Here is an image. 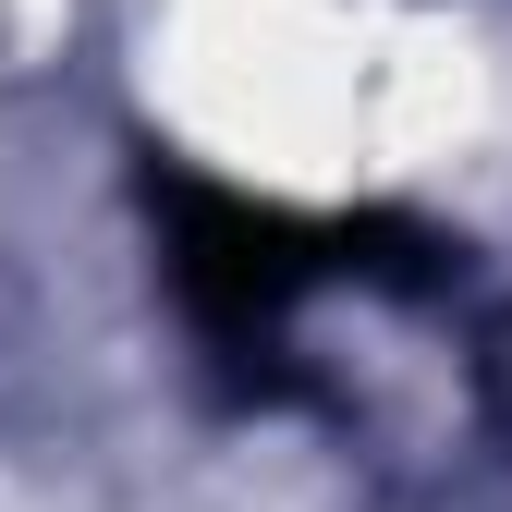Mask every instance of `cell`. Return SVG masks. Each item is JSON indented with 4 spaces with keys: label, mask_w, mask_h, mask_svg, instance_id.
Returning <instances> with one entry per match:
<instances>
[{
    "label": "cell",
    "mask_w": 512,
    "mask_h": 512,
    "mask_svg": "<svg viewBox=\"0 0 512 512\" xmlns=\"http://www.w3.org/2000/svg\"><path fill=\"white\" fill-rule=\"evenodd\" d=\"M147 220L171 256V293H183V330H196L220 403H317L305 366H293V317L317 293H403V305H452L464 293V244H439L427 220H293V208H256L232 183L183 171L147 147Z\"/></svg>",
    "instance_id": "6da1fadb"
}]
</instances>
